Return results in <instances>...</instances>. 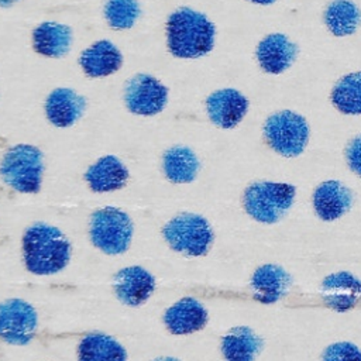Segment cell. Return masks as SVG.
I'll return each mask as SVG.
<instances>
[{"label":"cell","instance_id":"cell-27","mask_svg":"<svg viewBox=\"0 0 361 361\" xmlns=\"http://www.w3.org/2000/svg\"><path fill=\"white\" fill-rule=\"evenodd\" d=\"M322 361H361V350L347 341L334 343L323 351Z\"/></svg>","mask_w":361,"mask_h":361},{"label":"cell","instance_id":"cell-11","mask_svg":"<svg viewBox=\"0 0 361 361\" xmlns=\"http://www.w3.org/2000/svg\"><path fill=\"white\" fill-rule=\"evenodd\" d=\"M206 106L209 117L216 126L231 128L247 113L248 102L235 89H221L209 96Z\"/></svg>","mask_w":361,"mask_h":361},{"label":"cell","instance_id":"cell-12","mask_svg":"<svg viewBox=\"0 0 361 361\" xmlns=\"http://www.w3.org/2000/svg\"><path fill=\"white\" fill-rule=\"evenodd\" d=\"M324 303L336 310H347L361 299V281L348 272L329 275L320 288Z\"/></svg>","mask_w":361,"mask_h":361},{"label":"cell","instance_id":"cell-16","mask_svg":"<svg viewBox=\"0 0 361 361\" xmlns=\"http://www.w3.org/2000/svg\"><path fill=\"white\" fill-rule=\"evenodd\" d=\"M164 322L173 334H190L204 327L207 312L199 300L185 298L165 312Z\"/></svg>","mask_w":361,"mask_h":361},{"label":"cell","instance_id":"cell-15","mask_svg":"<svg viewBox=\"0 0 361 361\" xmlns=\"http://www.w3.org/2000/svg\"><path fill=\"white\" fill-rule=\"evenodd\" d=\"M353 203V195L347 186L338 180L320 183L313 193V207L316 214L327 221L341 217Z\"/></svg>","mask_w":361,"mask_h":361},{"label":"cell","instance_id":"cell-25","mask_svg":"<svg viewBox=\"0 0 361 361\" xmlns=\"http://www.w3.org/2000/svg\"><path fill=\"white\" fill-rule=\"evenodd\" d=\"M331 102L344 114H361V72L344 76L333 89Z\"/></svg>","mask_w":361,"mask_h":361},{"label":"cell","instance_id":"cell-31","mask_svg":"<svg viewBox=\"0 0 361 361\" xmlns=\"http://www.w3.org/2000/svg\"><path fill=\"white\" fill-rule=\"evenodd\" d=\"M14 1H17V0H0V6H10Z\"/></svg>","mask_w":361,"mask_h":361},{"label":"cell","instance_id":"cell-30","mask_svg":"<svg viewBox=\"0 0 361 361\" xmlns=\"http://www.w3.org/2000/svg\"><path fill=\"white\" fill-rule=\"evenodd\" d=\"M154 361H179L176 358H172V357H161V358H157Z\"/></svg>","mask_w":361,"mask_h":361},{"label":"cell","instance_id":"cell-14","mask_svg":"<svg viewBox=\"0 0 361 361\" xmlns=\"http://www.w3.org/2000/svg\"><path fill=\"white\" fill-rule=\"evenodd\" d=\"M298 55V47L283 34H269L257 47V59L268 73H282Z\"/></svg>","mask_w":361,"mask_h":361},{"label":"cell","instance_id":"cell-18","mask_svg":"<svg viewBox=\"0 0 361 361\" xmlns=\"http://www.w3.org/2000/svg\"><path fill=\"white\" fill-rule=\"evenodd\" d=\"M262 348V340L247 326L228 330L221 340L226 361H254Z\"/></svg>","mask_w":361,"mask_h":361},{"label":"cell","instance_id":"cell-23","mask_svg":"<svg viewBox=\"0 0 361 361\" xmlns=\"http://www.w3.org/2000/svg\"><path fill=\"white\" fill-rule=\"evenodd\" d=\"M199 171V161L188 147H172L164 155V172L175 183L192 182Z\"/></svg>","mask_w":361,"mask_h":361},{"label":"cell","instance_id":"cell-21","mask_svg":"<svg viewBox=\"0 0 361 361\" xmlns=\"http://www.w3.org/2000/svg\"><path fill=\"white\" fill-rule=\"evenodd\" d=\"M32 39L37 52L45 56H62L71 48L72 32L63 24L47 21L35 28Z\"/></svg>","mask_w":361,"mask_h":361},{"label":"cell","instance_id":"cell-17","mask_svg":"<svg viewBox=\"0 0 361 361\" xmlns=\"http://www.w3.org/2000/svg\"><path fill=\"white\" fill-rule=\"evenodd\" d=\"M85 99L71 89L54 90L45 104L48 120L58 127L72 126L85 110Z\"/></svg>","mask_w":361,"mask_h":361},{"label":"cell","instance_id":"cell-2","mask_svg":"<svg viewBox=\"0 0 361 361\" xmlns=\"http://www.w3.org/2000/svg\"><path fill=\"white\" fill-rule=\"evenodd\" d=\"M168 47L179 58H197L207 54L214 44V25L199 11L179 8L171 14L166 25Z\"/></svg>","mask_w":361,"mask_h":361},{"label":"cell","instance_id":"cell-1","mask_svg":"<svg viewBox=\"0 0 361 361\" xmlns=\"http://www.w3.org/2000/svg\"><path fill=\"white\" fill-rule=\"evenodd\" d=\"M23 252L30 272L51 275L62 271L69 262L71 244L59 228L37 223L24 233Z\"/></svg>","mask_w":361,"mask_h":361},{"label":"cell","instance_id":"cell-29","mask_svg":"<svg viewBox=\"0 0 361 361\" xmlns=\"http://www.w3.org/2000/svg\"><path fill=\"white\" fill-rule=\"evenodd\" d=\"M250 1L258 3V4H271V3H274L275 0H250Z\"/></svg>","mask_w":361,"mask_h":361},{"label":"cell","instance_id":"cell-5","mask_svg":"<svg viewBox=\"0 0 361 361\" xmlns=\"http://www.w3.org/2000/svg\"><path fill=\"white\" fill-rule=\"evenodd\" d=\"M162 233L171 248L190 257L204 255L213 241L209 221L195 213H182L173 217Z\"/></svg>","mask_w":361,"mask_h":361},{"label":"cell","instance_id":"cell-24","mask_svg":"<svg viewBox=\"0 0 361 361\" xmlns=\"http://www.w3.org/2000/svg\"><path fill=\"white\" fill-rule=\"evenodd\" d=\"M324 23L334 35L345 37L355 32L361 11L351 0H333L324 11Z\"/></svg>","mask_w":361,"mask_h":361},{"label":"cell","instance_id":"cell-26","mask_svg":"<svg viewBox=\"0 0 361 361\" xmlns=\"http://www.w3.org/2000/svg\"><path fill=\"white\" fill-rule=\"evenodd\" d=\"M104 16L116 30L130 28L140 16L137 0H107Z\"/></svg>","mask_w":361,"mask_h":361},{"label":"cell","instance_id":"cell-13","mask_svg":"<svg viewBox=\"0 0 361 361\" xmlns=\"http://www.w3.org/2000/svg\"><path fill=\"white\" fill-rule=\"evenodd\" d=\"M290 285V275L282 267L275 264L259 267L251 279L252 295L262 303L278 302L289 292Z\"/></svg>","mask_w":361,"mask_h":361},{"label":"cell","instance_id":"cell-22","mask_svg":"<svg viewBox=\"0 0 361 361\" xmlns=\"http://www.w3.org/2000/svg\"><path fill=\"white\" fill-rule=\"evenodd\" d=\"M124 347L110 336L87 334L79 344V361H126Z\"/></svg>","mask_w":361,"mask_h":361},{"label":"cell","instance_id":"cell-6","mask_svg":"<svg viewBox=\"0 0 361 361\" xmlns=\"http://www.w3.org/2000/svg\"><path fill=\"white\" fill-rule=\"evenodd\" d=\"M133 237V221L127 213L116 207L96 210L90 219L92 243L106 254L127 251Z\"/></svg>","mask_w":361,"mask_h":361},{"label":"cell","instance_id":"cell-8","mask_svg":"<svg viewBox=\"0 0 361 361\" xmlns=\"http://www.w3.org/2000/svg\"><path fill=\"white\" fill-rule=\"evenodd\" d=\"M37 329L35 309L21 299H8L0 303V338L23 345L27 344Z\"/></svg>","mask_w":361,"mask_h":361},{"label":"cell","instance_id":"cell-28","mask_svg":"<svg viewBox=\"0 0 361 361\" xmlns=\"http://www.w3.org/2000/svg\"><path fill=\"white\" fill-rule=\"evenodd\" d=\"M345 158L350 168L361 176V135L355 137L345 149Z\"/></svg>","mask_w":361,"mask_h":361},{"label":"cell","instance_id":"cell-3","mask_svg":"<svg viewBox=\"0 0 361 361\" xmlns=\"http://www.w3.org/2000/svg\"><path fill=\"white\" fill-rule=\"evenodd\" d=\"M295 188L289 183L255 182L250 185L243 197L247 213L261 223H276L292 206Z\"/></svg>","mask_w":361,"mask_h":361},{"label":"cell","instance_id":"cell-19","mask_svg":"<svg viewBox=\"0 0 361 361\" xmlns=\"http://www.w3.org/2000/svg\"><path fill=\"white\" fill-rule=\"evenodd\" d=\"M128 179V171L123 162L113 157L106 155L92 165L86 172V180L94 192H109L120 189Z\"/></svg>","mask_w":361,"mask_h":361},{"label":"cell","instance_id":"cell-4","mask_svg":"<svg viewBox=\"0 0 361 361\" xmlns=\"http://www.w3.org/2000/svg\"><path fill=\"white\" fill-rule=\"evenodd\" d=\"M42 169L41 151L25 144L10 148L0 164L3 180L23 193H35L39 190Z\"/></svg>","mask_w":361,"mask_h":361},{"label":"cell","instance_id":"cell-10","mask_svg":"<svg viewBox=\"0 0 361 361\" xmlns=\"http://www.w3.org/2000/svg\"><path fill=\"white\" fill-rule=\"evenodd\" d=\"M113 288L120 302L127 306H140L152 295L155 279L141 267H127L114 275Z\"/></svg>","mask_w":361,"mask_h":361},{"label":"cell","instance_id":"cell-9","mask_svg":"<svg viewBox=\"0 0 361 361\" xmlns=\"http://www.w3.org/2000/svg\"><path fill=\"white\" fill-rule=\"evenodd\" d=\"M126 104L130 111L142 116L159 113L168 99V90L149 75H137L126 86Z\"/></svg>","mask_w":361,"mask_h":361},{"label":"cell","instance_id":"cell-7","mask_svg":"<svg viewBox=\"0 0 361 361\" xmlns=\"http://www.w3.org/2000/svg\"><path fill=\"white\" fill-rule=\"evenodd\" d=\"M268 145L283 157H298L303 152L309 140L306 120L290 110H283L268 117L264 126Z\"/></svg>","mask_w":361,"mask_h":361},{"label":"cell","instance_id":"cell-20","mask_svg":"<svg viewBox=\"0 0 361 361\" xmlns=\"http://www.w3.org/2000/svg\"><path fill=\"white\" fill-rule=\"evenodd\" d=\"M80 65L92 78L107 76L120 68L121 54L110 41H99L82 54Z\"/></svg>","mask_w":361,"mask_h":361}]
</instances>
